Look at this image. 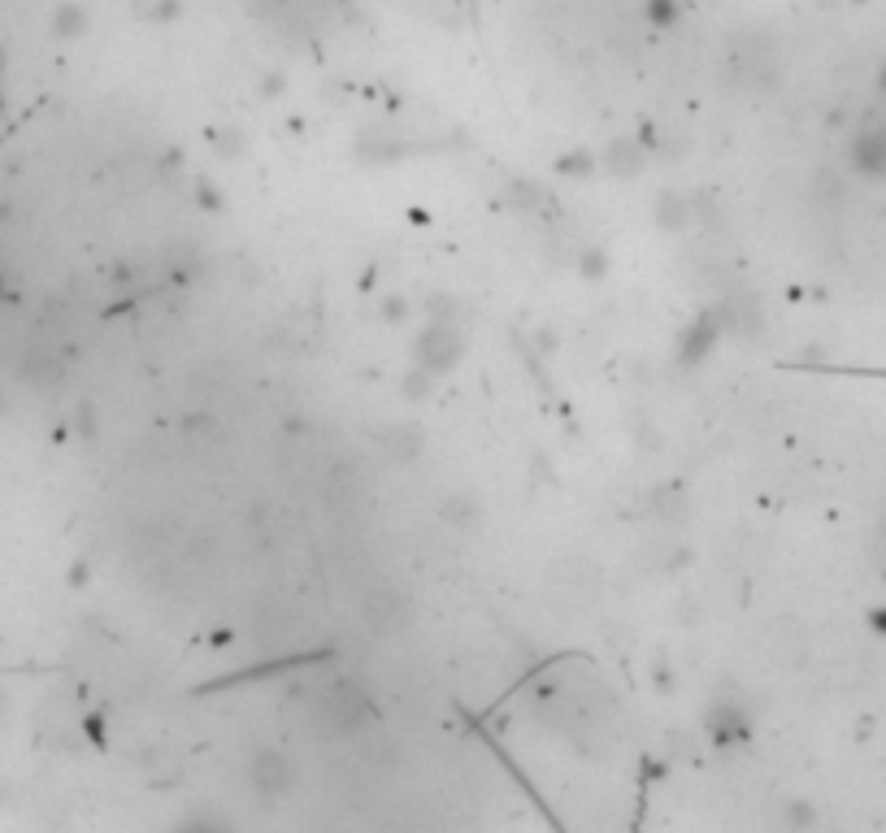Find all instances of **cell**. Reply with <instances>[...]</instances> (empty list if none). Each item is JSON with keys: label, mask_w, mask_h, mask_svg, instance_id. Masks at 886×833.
Wrapping results in <instances>:
<instances>
[{"label": "cell", "mask_w": 886, "mask_h": 833, "mask_svg": "<svg viewBox=\"0 0 886 833\" xmlns=\"http://www.w3.org/2000/svg\"><path fill=\"white\" fill-rule=\"evenodd\" d=\"M647 165H652V143L643 135H618L600 148V174L609 178L634 183L638 174H647Z\"/></svg>", "instance_id": "obj_5"}, {"label": "cell", "mask_w": 886, "mask_h": 833, "mask_svg": "<svg viewBox=\"0 0 886 833\" xmlns=\"http://www.w3.org/2000/svg\"><path fill=\"white\" fill-rule=\"evenodd\" d=\"M439 517H444L448 525H457V530H470V525H474L483 512H479V504H474L470 495H461V490H457V495H448V499L439 504Z\"/></svg>", "instance_id": "obj_15"}, {"label": "cell", "mask_w": 886, "mask_h": 833, "mask_svg": "<svg viewBox=\"0 0 886 833\" xmlns=\"http://www.w3.org/2000/svg\"><path fill=\"white\" fill-rule=\"evenodd\" d=\"M196 205H205V209H209V213H222V209H227V200H222V192H218V187H214V183H209V178H205V174H200V178H196Z\"/></svg>", "instance_id": "obj_22"}, {"label": "cell", "mask_w": 886, "mask_h": 833, "mask_svg": "<svg viewBox=\"0 0 886 833\" xmlns=\"http://www.w3.org/2000/svg\"><path fill=\"white\" fill-rule=\"evenodd\" d=\"M574 269H578V278H587V282H605L609 269H613V256H609L605 243H583V252L574 256Z\"/></svg>", "instance_id": "obj_11"}, {"label": "cell", "mask_w": 886, "mask_h": 833, "mask_svg": "<svg viewBox=\"0 0 886 833\" xmlns=\"http://www.w3.org/2000/svg\"><path fill=\"white\" fill-rule=\"evenodd\" d=\"M704 729H709V738L717 747H739V742L752 738L757 725H752V708L739 695H717L709 704V713H704Z\"/></svg>", "instance_id": "obj_4"}, {"label": "cell", "mask_w": 886, "mask_h": 833, "mask_svg": "<svg viewBox=\"0 0 886 833\" xmlns=\"http://www.w3.org/2000/svg\"><path fill=\"white\" fill-rule=\"evenodd\" d=\"M296 782H300V768L283 755V751H274V747H261L253 760H249V786H253L261 799H287L291 790H296Z\"/></svg>", "instance_id": "obj_2"}, {"label": "cell", "mask_w": 886, "mask_h": 833, "mask_svg": "<svg viewBox=\"0 0 886 833\" xmlns=\"http://www.w3.org/2000/svg\"><path fill=\"white\" fill-rule=\"evenodd\" d=\"M652 218H656V227H660V231L678 235V231H687V227H691L695 205H691V196H687V192H660V196H656Z\"/></svg>", "instance_id": "obj_8"}, {"label": "cell", "mask_w": 886, "mask_h": 833, "mask_svg": "<svg viewBox=\"0 0 886 833\" xmlns=\"http://www.w3.org/2000/svg\"><path fill=\"white\" fill-rule=\"evenodd\" d=\"M0 79H4V53H0Z\"/></svg>", "instance_id": "obj_24"}, {"label": "cell", "mask_w": 886, "mask_h": 833, "mask_svg": "<svg viewBox=\"0 0 886 833\" xmlns=\"http://www.w3.org/2000/svg\"><path fill=\"white\" fill-rule=\"evenodd\" d=\"M848 161L865 178H886V122L870 118L848 143Z\"/></svg>", "instance_id": "obj_7"}, {"label": "cell", "mask_w": 886, "mask_h": 833, "mask_svg": "<svg viewBox=\"0 0 886 833\" xmlns=\"http://www.w3.org/2000/svg\"><path fill=\"white\" fill-rule=\"evenodd\" d=\"M561 178H596L600 174V152H587V148H569V152H561L556 157V165H552Z\"/></svg>", "instance_id": "obj_10"}, {"label": "cell", "mask_w": 886, "mask_h": 833, "mask_svg": "<svg viewBox=\"0 0 886 833\" xmlns=\"http://www.w3.org/2000/svg\"><path fill=\"white\" fill-rule=\"evenodd\" d=\"M726 339V322H722V309H704L687 322V331L678 335V365H700V360L713 357V348H722Z\"/></svg>", "instance_id": "obj_6"}, {"label": "cell", "mask_w": 886, "mask_h": 833, "mask_svg": "<svg viewBox=\"0 0 886 833\" xmlns=\"http://www.w3.org/2000/svg\"><path fill=\"white\" fill-rule=\"evenodd\" d=\"M4 408H9V400H4V391H0V417H4Z\"/></svg>", "instance_id": "obj_23"}, {"label": "cell", "mask_w": 886, "mask_h": 833, "mask_svg": "<svg viewBox=\"0 0 886 833\" xmlns=\"http://www.w3.org/2000/svg\"><path fill=\"white\" fill-rule=\"evenodd\" d=\"M130 9H135L139 22L165 26V22H174V18L183 13V0H130Z\"/></svg>", "instance_id": "obj_16"}, {"label": "cell", "mask_w": 886, "mask_h": 833, "mask_svg": "<svg viewBox=\"0 0 886 833\" xmlns=\"http://www.w3.org/2000/svg\"><path fill=\"white\" fill-rule=\"evenodd\" d=\"M778 821H782L786 830H813L821 817H817V808H813L808 799H786L782 812H778Z\"/></svg>", "instance_id": "obj_18"}, {"label": "cell", "mask_w": 886, "mask_h": 833, "mask_svg": "<svg viewBox=\"0 0 886 833\" xmlns=\"http://www.w3.org/2000/svg\"><path fill=\"white\" fill-rule=\"evenodd\" d=\"M53 35L57 39H83L88 35V9L74 0H61V9L53 13Z\"/></svg>", "instance_id": "obj_13"}, {"label": "cell", "mask_w": 886, "mask_h": 833, "mask_svg": "<svg viewBox=\"0 0 886 833\" xmlns=\"http://www.w3.org/2000/svg\"><path fill=\"white\" fill-rule=\"evenodd\" d=\"M409 313H413V300L409 296H387L379 304V317L387 326H400V322H409Z\"/></svg>", "instance_id": "obj_21"}, {"label": "cell", "mask_w": 886, "mask_h": 833, "mask_svg": "<svg viewBox=\"0 0 886 833\" xmlns=\"http://www.w3.org/2000/svg\"><path fill=\"white\" fill-rule=\"evenodd\" d=\"M461 357H465V335L452 326V317H435L430 313V322L413 339V365L426 369V373H435V378H444V373H452L461 365Z\"/></svg>", "instance_id": "obj_1"}, {"label": "cell", "mask_w": 886, "mask_h": 833, "mask_svg": "<svg viewBox=\"0 0 886 833\" xmlns=\"http://www.w3.org/2000/svg\"><path fill=\"white\" fill-rule=\"evenodd\" d=\"M361 616H366L370 629H379V634H395V629H404V625L413 621V599H409L404 587H395V582H379V587L366 591Z\"/></svg>", "instance_id": "obj_3"}, {"label": "cell", "mask_w": 886, "mask_h": 833, "mask_svg": "<svg viewBox=\"0 0 886 833\" xmlns=\"http://www.w3.org/2000/svg\"><path fill=\"white\" fill-rule=\"evenodd\" d=\"M209 148L222 157V161H240L244 152H249V135H244V126H214L209 130Z\"/></svg>", "instance_id": "obj_14"}, {"label": "cell", "mask_w": 886, "mask_h": 833, "mask_svg": "<svg viewBox=\"0 0 886 833\" xmlns=\"http://www.w3.org/2000/svg\"><path fill=\"white\" fill-rule=\"evenodd\" d=\"M382 448L395 456V461H413L422 452V430H409V426H395L382 435Z\"/></svg>", "instance_id": "obj_17"}, {"label": "cell", "mask_w": 886, "mask_h": 833, "mask_svg": "<svg viewBox=\"0 0 886 833\" xmlns=\"http://www.w3.org/2000/svg\"><path fill=\"white\" fill-rule=\"evenodd\" d=\"M435 382H439L435 373H426V369L413 365V369L404 373V395H409V400H426V395L435 391Z\"/></svg>", "instance_id": "obj_20"}, {"label": "cell", "mask_w": 886, "mask_h": 833, "mask_svg": "<svg viewBox=\"0 0 886 833\" xmlns=\"http://www.w3.org/2000/svg\"><path fill=\"white\" fill-rule=\"evenodd\" d=\"M638 13H643V22H647L652 31H674V26L682 22L687 4H682V0H638Z\"/></svg>", "instance_id": "obj_12"}, {"label": "cell", "mask_w": 886, "mask_h": 833, "mask_svg": "<svg viewBox=\"0 0 886 833\" xmlns=\"http://www.w3.org/2000/svg\"><path fill=\"white\" fill-rule=\"evenodd\" d=\"M883 83H886V74H883Z\"/></svg>", "instance_id": "obj_25"}, {"label": "cell", "mask_w": 886, "mask_h": 833, "mask_svg": "<svg viewBox=\"0 0 886 833\" xmlns=\"http://www.w3.org/2000/svg\"><path fill=\"white\" fill-rule=\"evenodd\" d=\"M508 205L517 213H526V218H543V213H552V192L539 178H513L508 183Z\"/></svg>", "instance_id": "obj_9"}, {"label": "cell", "mask_w": 886, "mask_h": 833, "mask_svg": "<svg viewBox=\"0 0 886 833\" xmlns=\"http://www.w3.org/2000/svg\"><path fill=\"white\" fill-rule=\"evenodd\" d=\"M22 378L35 382V386H53V382H61V365L53 357H39V352H35V357L22 360Z\"/></svg>", "instance_id": "obj_19"}]
</instances>
